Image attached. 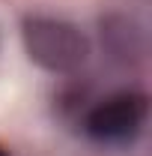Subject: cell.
<instances>
[{
	"label": "cell",
	"mask_w": 152,
	"mask_h": 156,
	"mask_svg": "<svg viewBox=\"0 0 152 156\" xmlns=\"http://www.w3.org/2000/svg\"><path fill=\"white\" fill-rule=\"evenodd\" d=\"M21 45L27 60L51 75H75L87 66L93 54L90 36L75 21L54 15H24Z\"/></svg>",
	"instance_id": "6da1fadb"
},
{
	"label": "cell",
	"mask_w": 152,
	"mask_h": 156,
	"mask_svg": "<svg viewBox=\"0 0 152 156\" xmlns=\"http://www.w3.org/2000/svg\"><path fill=\"white\" fill-rule=\"evenodd\" d=\"M0 156H12V153H9V147H6V144H0Z\"/></svg>",
	"instance_id": "277c9868"
},
{
	"label": "cell",
	"mask_w": 152,
	"mask_h": 156,
	"mask_svg": "<svg viewBox=\"0 0 152 156\" xmlns=\"http://www.w3.org/2000/svg\"><path fill=\"white\" fill-rule=\"evenodd\" d=\"M149 96L140 90H119L98 99L84 114V132L101 144H131L143 132Z\"/></svg>",
	"instance_id": "7a4b0ae2"
},
{
	"label": "cell",
	"mask_w": 152,
	"mask_h": 156,
	"mask_svg": "<svg viewBox=\"0 0 152 156\" xmlns=\"http://www.w3.org/2000/svg\"><path fill=\"white\" fill-rule=\"evenodd\" d=\"M101 42L111 51V57L119 63H140L143 51H146V39H143L140 24L119 12L101 18Z\"/></svg>",
	"instance_id": "3957f363"
}]
</instances>
